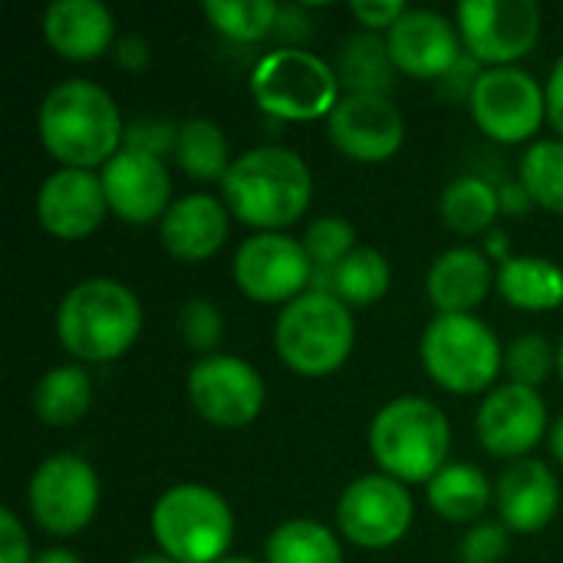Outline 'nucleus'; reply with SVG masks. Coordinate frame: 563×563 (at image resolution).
Returning <instances> with one entry per match:
<instances>
[{
	"instance_id": "1",
	"label": "nucleus",
	"mask_w": 563,
	"mask_h": 563,
	"mask_svg": "<svg viewBox=\"0 0 563 563\" xmlns=\"http://www.w3.org/2000/svg\"><path fill=\"white\" fill-rule=\"evenodd\" d=\"M36 135L59 168H102L125 142V122L112 92L92 79L56 82L36 112Z\"/></svg>"
},
{
	"instance_id": "2",
	"label": "nucleus",
	"mask_w": 563,
	"mask_h": 563,
	"mask_svg": "<svg viewBox=\"0 0 563 563\" xmlns=\"http://www.w3.org/2000/svg\"><path fill=\"white\" fill-rule=\"evenodd\" d=\"M221 201L257 234L284 231L310 211L313 172L287 145H257L234 158L221 181Z\"/></svg>"
},
{
	"instance_id": "3",
	"label": "nucleus",
	"mask_w": 563,
	"mask_h": 563,
	"mask_svg": "<svg viewBox=\"0 0 563 563\" xmlns=\"http://www.w3.org/2000/svg\"><path fill=\"white\" fill-rule=\"evenodd\" d=\"M142 333L135 290L112 277H86L66 290L56 310V336L76 363H112Z\"/></svg>"
},
{
	"instance_id": "4",
	"label": "nucleus",
	"mask_w": 563,
	"mask_h": 563,
	"mask_svg": "<svg viewBox=\"0 0 563 563\" xmlns=\"http://www.w3.org/2000/svg\"><path fill=\"white\" fill-rule=\"evenodd\" d=\"M449 416L426 396H399L369 422L373 462L402 485H429L449 465Z\"/></svg>"
},
{
	"instance_id": "5",
	"label": "nucleus",
	"mask_w": 563,
	"mask_h": 563,
	"mask_svg": "<svg viewBox=\"0 0 563 563\" xmlns=\"http://www.w3.org/2000/svg\"><path fill=\"white\" fill-rule=\"evenodd\" d=\"M356 346V323L333 294L307 290L277 313L274 350L280 363L303 379H327L350 360Z\"/></svg>"
},
{
	"instance_id": "6",
	"label": "nucleus",
	"mask_w": 563,
	"mask_h": 563,
	"mask_svg": "<svg viewBox=\"0 0 563 563\" xmlns=\"http://www.w3.org/2000/svg\"><path fill=\"white\" fill-rule=\"evenodd\" d=\"M152 538L162 554L178 563H218L231 558L234 511L208 485H172L158 495L148 515Z\"/></svg>"
},
{
	"instance_id": "7",
	"label": "nucleus",
	"mask_w": 563,
	"mask_h": 563,
	"mask_svg": "<svg viewBox=\"0 0 563 563\" xmlns=\"http://www.w3.org/2000/svg\"><path fill=\"white\" fill-rule=\"evenodd\" d=\"M419 356L429 379L455 396L492 393L498 373L505 369V353L495 330L475 313H435L422 330Z\"/></svg>"
},
{
	"instance_id": "8",
	"label": "nucleus",
	"mask_w": 563,
	"mask_h": 563,
	"mask_svg": "<svg viewBox=\"0 0 563 563\" xmlns=\"http://www.w3.org/2000/svg\"><path fill=\"white\" fill-rule=\"evenodd\" d=\"M251 96L264 115L280 122H313L330 119L343 99L336 66L310 49L277 46L254 63Z\"/></svg>"
},
{
	"instance_id": "9",
	"label": "nucleus",
	"mask_w": 563,
	"mask_h": 563,
	"mask_svg": "<svg viewBox=\"0 0 563 563\" xmlns=\"http://www.w3.org/2000/svg\"><path fill=\"white\" fill-rule=\"evenodd\" d=\"M102 485L96 468L79 455H49L36 465L26 485V508L40 531L76 538L99 511Z\"/></svg>"
},
{
	"instance_id": "10",
	"label": "nucleus",
	"mask_w": 563,
	"mask_h": 563,
	"mask_svg": "<svg viewBox=\"0 0 563 563\" xmlns=\"http://www.w3.org/2000/svg\"><path fill=\"white\" fill-rule=\"evenodd\" d=\"M468 109L475 125L501 145H521L538 135L548 119V92L544 86L521 66H495L482 69Z\"/></svg>"
},
{
	"instance_id": "11",
	"label": "nucleus",
	"mask_w": 563,
	"mask_h": 563,
	"mask_svg": "<svg viewBox=\"0 0 563 563\" xmlns=\"http://www.w3.org/2000/svg\"><path fill=\"white\" fill-rule=\"evenodd\" d=\"M465 53L475 63L515 66L541 40V7L534 0H465L455 7Z\"/></svg>"
},
{
	"instance_id": "12",
	"label": "nucleus",
	"mask_w": 563,
	"mask_h": 563,
	"mask_svg": "<svg viewBox=\"0 0 563 563\" xmlns=\"http://www.w3.org/2000/svg\"><path fill=\"white\" fill-rule=\"evenodd\" d=\"M313 261L303 251V241L271 231V234H254L241 241L234 261H231V277L238 290L254 300V303H294L313 287Z\"/></svg>"
},
{
	"instance_id": "13",
	"label": "nucleus",
	"mask_w": 563,
	"mask_h": 563,
	"mask_svg": "<svg viewBox=\"0 0 563 563\" xmlns=\"http://www.w3.org/2000/svg\"><path fill=\"white\" fill-rule=\"evenodd\" d=\"M416 518L412 495L389 475H363L350 482L336 501V531L363 551L396 548Z\"/></svg>"
},
{
	"instance_id": "14",
	"label": "nucleus",
	"mask_w": 563,
	"mask_h": 563,
	"mask_svg": "<svg viewBox=\"0 0 563 563\" xmlns=\"http://www.w3.org/2000/svg\"><path fill=\"white\" fill-rule=\"evenodd\" d=\"M191 409L214 429H244L257 422L267 402L264 376L241 356H201L185 379Z\"/></svg>"
},
{
	"instance_id": "15",
	"label": "nucleus",
	"mask_w": 563,
	"mask_h": 563,
	"mask_svg": "<svg viewBox=\"0 0 563 563\" xmlns=\"http://www.w3.org/2000/svg\"><path fill=\"white\" fill-rule=\"evenodd\" d=\"M475 432L482 449L495 459L505 462L531 459V452L551 432L548 402L531 386H518V383L495 386L478 406Z\"/></svg>"
},
{
	"instance_id": "16",
	"label": "nucleus",
	"mask_w": 563,
	"mask_h": 563,
	"mask_svg": "<svg viewBox=\"0 0 563 563\" xmlns=\"http://www.w3.org/2000/svg\"><path fill=\"white\" fill-rule=\"evenodd\" d=\"M327 135L346 158L360 165H383L406 142V119L393 96L343 92L327 119Z\"/></svg>"
},
{
	"instance_id": "17",
	"label": "nucleus",
	"mask_w": 563,
	"mask_h": 563,
	"mask_svg": "<svg viewBox=\"0 0 563 563\" xmlns=\"http://www.w3.org/2000/svg\"><path fill=\"white\" fill-rule=\"evenodd\" d=\"M389 59L412 79H445L465 56L459 23L429 7H409L386 33Z\"/></svg>"
},
{
	"instance_id": "18",
	"label": "nucleus",
	"mask_w": 563,
	"mask_h": 563,
	"mask_svg": "<svg viewBox=\"0 0 563 563\" xmlns=\"http://www.w3.org/2000/svg\"><path fill=\"white\" fill-rule=\"evenodd\" d=\"M109 214H115L125 224H152L162 221L172 208V175L165 168V158L122 148L99 168Z\"/></svg>"
},
{
	"instance_id": "19",
	"label": "nucleus",
	"mask_w": 563,
	"mask_h": 563,
	"mask_svg": "<svg viewBox=\"0 0 563 563\" xmlns=\"http://www.w3.org/2000/svg\"><path fill=\"white\" fill-rule=\"evenodd\" d=\"M109 214L106 188L96 172L56 168L36 191V221L56 241L92 238Z\"/></svg>"
},
{
	"instance_id": "20",
	"label": "nucleus",
	"mask_w": 563,
	"mask_h": 563,
	"mask_svg": "<svg viewBox=\"0 0 563 563\" xmlns=\"http://www.w3.org/2000/svg\"><path fill=\"white\" fill-rule=\"evenodd\" d=\"M231 234V211L221 198L208 191H191L165 211L158 221L162 247L185 264H201L214 257Z\"/></svg>"
},
{
	"instance_id": "21",
	"label": "nucleus",
	"mask_w": 563,
	"mask_h": 563,
	"mask_svg": "<svg viewBox=\"0 0 563 563\" xmlns=\"http://www.w3.org/2000/svg\"><path fill=\"white\" fill-rule=\"evenodd\" d=\"M495 505L508 531L541 534L561 508L558 475L541 459L511 462L495 485Z\"/></svg>"
},
{
	"instance_id": "22",
	"label": "nucleus",
	"mask_w": 563,
	"mask_h": 563,
	"mask_svg": "<svg viewBox=\"0 0 563 563\" xmlns=\"http://www.w3.org/2000/svg\"><path fill=\"white\" fill-rule=\"evenodd\" d=\"M40 30L43 43L69 63H92L115 46V16L99 0H53Z\"/></svg>"
},
{
	"instance_id": "23",
	"label": "nucleus",
	"mask_w": 563,
	"mask_h": 563,
	"mask_svg": "<svg viewBox=\"0 0 563 563\" xmlns=\"http://www.w3.org/2000/svg\"><path fill=\"white\" fill-rule=\"evenodd\" d=\"M495 261L475 247H449L442 251L429 274L426 294L435 313H475L495 287Z\"/></svg>"
},
{
	"instance_id": "24",
	"label": "nucleus",
	"mask_w": 563,
	"mask_h": 563,
	"mask_svg": "<svg viewBox=\"0 0 563 563\" xmlns=\"http://www.w3.org/2000/svg\"><path fill=\"white\" fill-rule=\"evenodd\" d=\"M495 287L505 303L528 313H548L563 303V271L538 254H511L501 261Z\"/></svg>"
},
{
	"instance_id": "25",
	"label": "nucleus",
	"mask_w": 563,
	"mask_h": 563,
	"mask_svg": "<svg viewBox=\"0 0 563 563\" xmlns=\"http://www.w3.org/2000/svg\"><path fill=\"white\" fill-rule=\"evenodd\" d=\"M393 287V264L376 247H356L346 261L333 271H317L313 287L317 294H333L346 307H373Z\"/></svg>"
},
{
	"instance_id": "26",
	"label": "nucleus",
	"mask_w": 563,
	"mask_h": 563,
	"mask_svg": "<svg viewBox=\"0 0 563 563\" xmlns=\"http://www.w3.org/2000/svg\"><path fill=\"white\" fill-rule=\"evenodd\" d=\"M426 501L449 525H478V518L495 501V488L478 465L449 462L426 485Z\"/></svg>"
},
{
	"instance_id": "27",
	"label": "nucleus",
	"mask_w": 563,
	"mask_h": 563,
	"mask_svg": "<svg viewBox=\"0 0 563 563\" xmlns=\"http://www.w3.org/2000/svg\"><path fill=\"white\" fill-rule=\"evenodd\" d=\"M92 406V379L82 363H63L46 369L33 386V412L49 429L76 426Z\"/></svg>"
},
{
	"instance_id": "28",
	"label": "nucleus",
	"mask_w": 563,
	"mask_h": 563,
	"mask_svg": "<svg viewBox=\"0 0 563 563\" xmlns=\"http://www.w3.org/2000/svg\"><path fill=\"white\" fill-rule=\"evenodd\" d=\"M396 66L386 49V36L379 33H353L336 56V76L346 92L389 96L396 86Z\"/></svg>"
},
{
	"instance_id": "29",
	"label": "nucleus",
	"mask_w": 563,
	"mask_h": 563,
	"mask_svg": "<svg viewBox=\"0 0 563 563\" xmlns=\"http://www.w3.org/2000/svg\"><path fill=\"white\" fill-rule=\"evenodd\" d=\"M498 214H501L498 188L478 175H462V178L449 181L439 198L442 224L462 238H475L485 231L492 234V224L498 221Z\"/></svg>"
},
{
	"instance_id": "30",
	"label": "nucleus",
	"mask_w": 563,
	"mask_h": 563,
	"mask_svg": "<svg viewBox=\"0 0 563 563\" xmlns=\"http://www.w3.org/2000/svg\"><path fill=\"white\" fill-rule=\"evenodd\" d=\"M175 165L195 178V181H224L231 172V145L228 135L218 122L211 119H185L178 122V139H175Z\"/></svg>"
},
{
	"instance_id": "31",
	"label": "nucleus",
	"mask_w": 563,
	"mask_h": 563,
	"mask_svg": "<svg viewBox=\"0 0 563 563\" xmlns=\"http://www.w3.org/2000/svg\"><path fill=\"white\" fill-rule=\"evenodd\" d=\"M264 563H343V544L333 528L313 518H290L271 531Z\"/></svg>"
},
{
	"instance_id": "32",
	"label": "nucleus",
	"mask_w": 563,
	"mask_h": 563,
	"mask_svg": "<svg viewBox=\"0 0 563 563\" xmlns=\"http://www.w3.org/2000/svg\"><path fill=\"white\" fill-rule=\"evenodd\" d=\"M280 3L274 0H205V20L231 43H261L274 36Z\"/></svg>"
},
{
	"instance_id": "33",
	"label": "nucleus",
	"mask_w": 563,
	"mask_h": 563,
	"mask_svg": "<svg viewBox=\"0 0 563 563\" xmlns=\"http://www.w3.org/2000/svg\"><path fill=\"white\" fill-rule=\"evenodd\" d=\"M518 181L525 185V191L538 208L563 218V139L534 142L521 155Z\"/></svg>"
},
{
	"instance_id": "34",
	"label": "nucleus",
	"mask_w": 563,
	"mask_h": 563,
	"mask_svg": "<svg viewBox=\"0 0 563 563\" xmlns=\"http://www.w3.org/2000/svg\"><path fill=\"white\" fill-rule=\"evenodd\" d=\"M558 369V350L544 333H521L505 350V373L518 386L538 389Z\"/></svg>"
},
{
	"instance_id": "35",
	"label": "nucleus",
	"mask_w": 563,
	"mask_h": 563,
	"mask_svg": "<svg viewBox=\"0 0 563 563\" xmlns=\"http://www.w3.org/2000/svg\"><path fill=\"white\" fill-rule=\"evenodd\" d=\"M303 251L310 254L317 271H333L340 261H346L356 251V228L346 218L323 214L307 224L303 231Z\"/></svg>"
},
{
	"instance_id": "36",
	"label": "nucleus",
	"mask_w": 563,
	"mask_h": 563,
	"mask_svg": "<svg viewBox=\"0 0 563 563\" xmlns=\"http://www.w3.org/2000/svg\"><path fill=\"white\" fill-rule=\"evenodd\" d=\"M178 336L201 356H214L224 336V317L211 300L191 297L178 310Z\"/></svg>"
},
{
	"instance_id": "37",
	"label": "nucleus",
	"mask_w": 563,
	"mask_h": 563,
	"mask_svg": "<svg viewBox=\"0 0 563 563\" xmlns=\"http://www.w3.org/2000/svg\"><path fill=\"white\" fill-rule=\"evenodd\" d=\"M508 528L501 521H478L465 531L459 544L462 563H501L508 554Z\"/></svg>"
},
{
	"instance_id": "38",
	"label": "nucleus",
	"mask_w": 563,
	"mask_h": 563,
	"mask_svg": "<svg viewBox=\"0 0 563 563\" xmlns=\"http://www.w3.org/2000/svg\"><path fill=\"white\" fill-rule=\"evenodd\" d=\"M175 139H178V122L168 119H135L125 125V142L122 148H139L148 155H175Z\"/></svg>"
},
{
	"instance_id": "39",
	"label": "nucleus",
	"mask_w": 563,
	"mask_h": 563,
	"mask_svg": "<svg viewBox=\"0 0 563 563\" xmlns=\"http://www.w3.org/2000/svg\"><path fill=\"white\" fill-rule=\"evenodd\" d=\"M406 10H409V7H406L402 0H356V3H350L353 20H356L366 33H383V36L402 20Z\"/></svg>"
},
{
	"instance_id": "40",
	"label": "nucleus",
	"mask_w": 563,
	"mask_h": 563,
	"mask_svg": "<svg viewBox=\"0 0 563 563\" xmlns=\"http://www.w3.org/2000/svg\"><path fill=\"white\" fill-rule=\"evenodd\" d=\"M36 558L30 554V538L16 511L3 508L0 511V563H33Z\"/></svg>"
},
{
	"instance_id": "41",
	"label": "nucleus",
	"mask_w": 563,
	"mask_h": 563,
	"mask_svg": "<svg viewBox=\"0 0 563 563\" xmlns=\"http://www.w3.org/2000/svg\"><path fill=\"white\" fill-rule=\"evenodd\" d=\"M310 16H307V10L300 7V3H284L280 10H277V26H274V36L284 43V46H294V49H300V43L310 36Z\"/></svg>"
},
{
	"instance_id": "42",
	"label": "nucleus",
	"mask_w": 563,
	"mask_h": 563,
	"mask_svg": "<svg viewBox=\"0 0 563 563\" xmlns=\"http://www.w3.org/2000/svg\"><path fill=\"white\" fill-rule=\"evenodd\" d=\"M112 53H115V63H119L122 69H129V73L145 69V66H148V59H152V46H148V40H145V36H139V33H125V36H119V40H115V46H112Z\"/></svg>"
},
{
	"instance_id": "43",
	"label": "nucleus",
	"mask_w": 563,
	"mask_h": 563,
	"mask_svg": "<svg viewBox=\"0 0 563 563\" xmlns=\"http://www.w3.org/2000/svg\"><path fill=\"white\" fill-rule=\"evenodd\" d=\"M544 92H548V122L554 125V132L563 139V53L558 56V63H554V69L548 76Z\"/></svg>"
},
{
	"instance_id": "44",
	"label": "nucleus",
	"mask_w": 563,
	"mask_h": 563,
	"mask_svg": "<svg viewBox=\"0 0 563 563\" xmlns=\"http://www.w3.org/2000/svg\"><path fill=\"white\" fill-rule=\"evenodd\" d=\"M498 198H501V214H525L534 201H531V195L525 191V185L515 178V181H505L501 188H498Z\"/></svg>"
},
{
	"instance_id": "45",
	"label": "nucleus",
	"mask_w": 563,
	"mask_h": 563,
	"mask_svg": "<svg viewBox=\"0 0 563 563\" xmlns=\"http://www.w3.org/2000/svg\"><path fill=\"white\" fill-rule=\"evenodd\" d=\"M33 563H86L76 551H69V548H46V551H40L36 554V561Z\"/></svg>"
},
{
	"instance_id": "46",
	"label": "nucleus",
	"mask_w": 563,
	"mask_h": 563,
	"mask_svg": "<svg viewBox=\"0 0 563 563\" xmlns=\"http://www.w3.org/2000/svg\"><path fill=\"white\" fill-rule=\"evenodd\" d=\"M488 257H501V261H508L511 254H508V234L505 231H492L488 234V251H485Z\"/></svg>"
},
{
	"instance_id": "47",
	"label": "nucleus",
	"mask_w": 563,
	"mask_h": 563,
	"mask_svg": "<svg viewBox=\"0 0 563 563\" xmlns=\"http://www.w3.org/2000/svg\"><path fill=\"white\" fill-rule=\"evenodd\" d=\"M548 449H551V455H554V459H558V462L563 465V416L551 422V432H548Z\"/></svg>"
},
{
	"instance_id": "48",
	"label": "nucleus",
	"mask_w": 563,
	"mask_h": 563,
	"mask_svg": "<svg viewBox=\"0 0 563 563\" xmlns=\"http://www.w3.org/2000/svg\"><path fill=\"white\" fill-rule=\"evenodd\" d=\"M132 563H178V561H172L168 554H162V551H158V554H142V558H135Z\"/></svg>"
},
{
	"instance_id": "49",
	"label": "nucleus",
	"mask_w": 563,
	"mask_h": 563,
	"mask_svg": "<svg viewBox=\"0 0 563 563\" xmlns=\"http://www.w3.org/2000/svg\"><path fill=\"white\" fill-rule=\"evenodd\" d=\"M558 376H561V383H563V336H561V343H558Z\"/></svg>"
},
{
	"instance_id": "50",
	"label": "nucleus",
	"mask_w": 563,
	"mask_h": 563,
	"mask_svg": "<svg viewBox=\"0 0 563 563\" xmlns=\"http://www.w3.org/2000/svg\"><path fill=\"white\" fill-rule=\"evenodd\" d=\"M218 563H257V561H251V558H224V561H218Z\"/></svg>"
}]
</instances>
